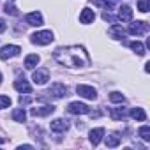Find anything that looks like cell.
<instances>
[{"label": "cell", "instance_id": "1", "mask_svg": "<svg viewBox=\"0 0 150 150\" xmlns=\"http://www.w3.org/2000/svg\"><path fill=\"white\" fill-rule=\"evenodd\" d=\"M53 58L60 64L65 65L69 69H76V67H85L90 64V57L85 51L83 46L80 44H72V46H65V48H58L53 53Z\"/></svg>", "mask_w": 150, "mask_h": 150}, {"label": "cell", "instance_id": "2", "mask_svg": "<svg viewBox=\"0 0 150 150\" xmlns=\"http://www.w3.org/2000/svg\"><path fill=\"white\" fill-rule=\"evenodd\" d=\"M65 96H67V87L62 85V83H53V85L44 92V96L39 97V101H44L46 97H50V99H62V97H65Z\"/></svg>", "mask_w": 150, "mask_h": 150}, {"label": "cell", "instance_id": "3", "mask_svg": "<svg viewBox=\"0 0 150 150\" xmlns=\"http://www.w3.org/2000/svg\"><path fill=\"white\" fill-rule=\"evenodd\" d=\"M53 32L51 30H41V32H35V34H32V37H30V41L34 42V44H37V46H46V44H50V42H53Z\"/></svg>", "mask_w": 150, "mask_h": 150}, {"label": "cell", "instance_id": "4", "mask_svg": "<svg viewBox=\"0 0 150 150\" xmlns=\"http://www.w3.org/2000/svg\"><path fill=\"white\" fill-rule=\"evenodd\" d=\"M76 92H78V96H81V97H85L88 101H96L97 99V90L94 87H90V85H78Z\"/></svg>", "mask_w": 150, "mask_h": 150}, {"label": "cell", "instance_id": "5", "mask_svg": "<svg viewBox=\"0 0 150 150\" xmlns=\"http://www.w3.org/2000/svg\"><path fill=\"white\" fill-rule=\"evenodd\" d=\"M20 51H21L20 46H16V44H7V46H4L2 50H0V58H2V60H9V58H13V57H18Z\"/></svg>", "mask_w": 150, "mask_h": 150}, {"label": "cell", "instance_id": "6", "mask_svg": "<svg viewBox=\"0 0 150 150\" xmlns=\"http://www.w3.org/2000/svg\"><path fill=\"white\" fill-rule=\"evenodd\" d=\"M127 32L132 34V35H143V34L148 32V23L146 21H134V23L129 25Z\"/></svg>", "mask_w": 150, "mask_h": 150}, {"label": "cell", "instance_id": "7", "mask_svg": "<svg viewBox=\"0 0 150 150\" xmlns=\"http://www.w3.org/2000/svg\"><path fill=\"white\" fill-rule=\"evenodd\" d=\"M32 80H34V83H35V85H44V83L50 80V71H48L46 67H41V69L34 71Z\"/></svg>", "mask_w": 150, "mask_h": 150}, {"label": "cell", "instance_id": "8", "mask_svg": "<svg viewBox=\"0 0 150 150\" xmlns=\"http://www.w3.org/2000/svg\"><path fill=\"white\" fill-rule=\"evenodd\" d=\"M67 111L72 115H87V113H90V108L83 103H71L67 106Z\"/></svg>", "mask_w": 150, "mask_h": 150}, {"label": "cell", "instance_id": "9", "mask_svg": "<svg viewBox=\"0 0 150 150\" xmlns=\"http://www.w3.org/2000/svg\"><path fill=\"white\" fill-rule=\"evenodd\" d=\"M50 129H51L53 132H65V131L69 129V122H67L65 118H55V120H51Z\"/></svg>", "mask_w": 150, "mask_h": 150}, {"label": "cell", "instance_id": "10", "mask_svg": "<svg viewBox=\"0 0 150 150\" xmlns=\"http://www.w3.org/2000/svg\"><path fill=\"white\" fill-rule=\"evenodd\" d=\"M25 21L28 23V25H32V27H41L44 21H42V14L39 13V11H34V13H28L27 16H25Z\"/></svg>", "mask_w": 150, "mask_h": 150}, {"label": "cell", "instance_id": "11", "mask_svg": "<svg viewBox=\"0 0 150 150\" xmlns=\"http://www.w3.org/2000/svg\"><path fill=\"white\" fill-rule=\"evenodd\" d=\"M108 35L111 37V39H115V41H120V39H124V35H125V28L122 27V25H111L110 27V30H108Z\"/></svg>", "mask_w": 150, "mask_h": 150}, {"label": "cell", "instance_id": "12", "mask_svg": "<svg viewBox=\"0 0 150 150\" xmlns=\"http://www.w3.org/2000/svg\"><path fill=\"white\" fill-rule=\"evenodd\" d=\"M53 111H55V106H53V104H46V106L32 108V110H30V113H32L34 117H48V115H51Z\"/></svg>", "mask_w": 150, "mask_h": 150}, {"label": "cell", "instance_id": "13", "mask_svg": "<svg viewBox=\"0 0 150 150\" xmlns=\"http://www.w3.org/2000/svg\"><path fill=\"white\" fill-rule=\"evenodd\" d=\"M104 127H97V129H92L90 131V143L94 145V146H97L99 143H101V139H103V136H104Z\"/></svg>", "mask_w": 150, "mask_h": 150}, {"label": "cell", "instance_id": "14", "mask_svg": "<svg viewBox=\"0 0 150 150\" xmlns=\"http://www.w3.org/2000/svg\"><path fill=\"white\" fill-rule=\"evenodd\" d=\"M96 20V14H94V11L90 9V7H85L81 13H80V21L83 23V25H88V23H92Z\"/></svg>", "mask_w": 150, "mask_h": 150}, {"label": "cell", "instance_id": "15", "mask_svg": "<svg viewBox=\"0 0 150 150\" xmlns=\"http://www.w3.org/2000/svg\"><path fill=\"white\" fill-rule=\"evenodd\" d=\"M14 88L18 90V92H25V94H30L32 92V87H30V83L25 80V78H20V80H16L14 81Z\"/></svg>", "mask_w": 150, "mask_h": 150}, {"label": "cell", "instance_id": "16", "mask_svg": "<svg viewBox=\"0 0 150 150\" xmlns=\"http://www.w3.org/2000/svg\"><path fill=\"white\" fill-rule=\"evenodd\" d=\"M117 20H120V21H131L132 20V9L129 7V6H124L120 11H118V18Z\"/></svg>", "mask_w": 150, "mask_h": 150}, {"label": "cell", "instance_id": "17", "mask_svg": "<svg viewBox=\"0 0 150 150\" xmlns=\"http://www.w3.org/2000/svg\"><path fill=\"white\" fill-rule=\"evenodd\" d=\"M111 118L113 120H122V118H125L127 115H129V111H127V108H111Z\"/></svg>", "mask_w": 150, "mask_h": 150}, {"label": "cell", "instance_id": "18", "mask_svg": "<svg viewBox=\"0 0 150 150\" xmlns=\"http://www.w3.org/2000/svg\"><path fill=\"white\" fill-rule=\"evenodd\" d=\"M129 115H131L134 120H138V122H145V120H146V113H145L143 108H132V110L129 111Z\"/></svg>", "mask_w": 150, "mask_h": 150}, {"label": "cell", "instance_id": "19", "mask_svg": "<svg viewBox=\"0 0 150 150\" xmlns=\"http://www.w3.org/2000/svg\"><path fill=\"white\" fill-rule=\"evenodd\" d=\"M11 117H13V120L14 122H25L27 120V113H25V110L23 108H14L13 110V113H11Z\"/></svg>", "mask_w": 150, "mask_h": 150}, {"label": "cell", "instance_id": "20", "mask_svg": "<svg viewBox=\"0 0 150 150\" xmlns=\"http://www.w3.org/2000/svg\"><path fill=\"white\" fill-rule=\"evenodd\" d=\"M104 141H106V146L115 148V146H118V145H120V136H118L117 132H113V134H108Z\"/></svg>", "mask_w": 150, "mask_h": 150}, {"label": "cell", "instance_id": "21", "mask_svg": "<svg viewBox=\"0 0 150 150\" xmlns=\"http://www.w3.org/2000/svg\"><path fill=\"white\" fill-rule=\"evenodd\" d=\"M37 64H39V55L32 53V55H28V57L25 58V64H23V65H25L27 69H34Z\"/></svg>", "mask_w": 150, "mask_h": 150}, {"label": "cell", "instance_id": "22", "mask_svg": "<svg viewBox=\"0 0 150 150\" xmlns=\"http://www.w3.org/2000/svg\"><path fill=\"white\" fill-rule=\"evenodd\" d=\"M129 46H131V50H134V53H138L139 57H143V55L146 53V50H145V46H143V44H141L139 41H132V42H131Z\"/></svg>", "mask_w": 150, "mask_h": 150}, {"label": "cell", "instance_id": "23", "mask_svg": "<svg viewBox=\"0 0 150 150\" xmlns=\"http://www.w3.org/2000/svg\"><path fill=\"white\" fill-rule=\"evenodd\" d=\"M138 134H139V138L143 141H150V127L148 125H141L139 131H138Z\"/></svg>", "mask_w": 150, "mask_h": 150}, {"label": "cell", "instance_id": "24", "mask_svg": "<svg viewBox=\"0 0 150 150\" xmlns=\"http://www.w3.org/2000/svg\"><path fill=\"white\" fill-rule=\"evenodd\" d=\"M110 101H111V103H124L125 97H124L122 92H111V94H110Z\"/></svg>", "mask_w": 150, "mask_h": 150}, {"label": "cell", "instance_id": "25", "mask_svg": "<svg viewBox=\"0 0 150 150\" xmlns=\"http://www.w3.org/2000/svg\"><path fill=\"white\" fill-rule=\"evenodd\" d=\"M4 11H6V14H11V16H18V14H20V11H18L13 4H9V2L4 6Z\"/></svg>", "mask_w": 150, "mask_h": 150}, {"label": "cell", "instance_id": "26", "mask_svg": "<svg viewBox=\"0 0 150 150\" xmlns=\"http://www.w3.org/2000/svg\"><path fill=\"white\" fill-rule=\"evenodd\" d=\"M138 9L141 13H148V9H150V0H138Z\"/></svg>", "mask_w": 150, "mask_h": 150}, {"label": "cell", "instance_id": "27", "mask_svg": "<svg viewBox=\"0 0 150 150\" xmlns=\"http://www.w3.org/2000/svg\"><path fill=\"white\" fill-rule=\"evenodd\" d=\"M9 106H11V99L7 96H0V110L9 108Z\"/></svg>", "mask_w": 150, "mask_h": 150}, {"label": "cell", "instance_id": "28", "mask_svg": "<svg viewBox=\"0 0 150 150\" xmlns=\"http://www.w3.org/2000/svg\"><path fill=\"white\" fill-rule=\"evenodd\" d=\"M103 4H104V7L110 11V9H113L117 4H120V0H103Z\"/></svg>", "mask_w": 150, "mask_h": 150}, {"label": "cell", "instance_id": "29", "mask_svg": "<svg viewBox=\"0 0 150 150\" xmlns=\"http://www.w3.org/2000/svg\"><path fill=\"white\" fill-rule=\"evenodd\" d=\"M103 20H104V21H111V23H115V21H117V18H113L110 13H103Z\"/></svg>", "mask_w": 150, "mask_h": 150}, {"label": "cell", "instance_id": "30", "mask_svg": "<svg viewBox=\"0 0 150 150\" xmlns=\"http://www.w3.org/2000/svg\"><path fill=\"white\" fill-rule=\"evenodd\" d=\"M32 101V97H28V96H20V104L23 106V104H28Z\"/></svg>", "mask_w": 150, "mask_h": 150}, {"label": "cell", "instance_id": "31", "mask_svg": "<svg viewBox=\"0 0 150 150\" xmlns=\"http://www.w3.org/2000/svg\"><path fill=\"white\" fill-rule=\"evenodd\" d=\"M6 28H7V25H6V21H4V20H0V34H2V32H4Z\"/></svg>", "mask_w": 150, "mask_h": 150}, {"label": "cell", "instance_id": "32", "mask_svg": "<svg viewBox=\"0 0 150 150\" xmlns=\"http://www.w3.org/2000/svg\"><path fill=\"white\" fill-rule=\"evenodd\" d=\"M2 143H4V138H0V145H2Z\"/></svg>", "mask_w": 150, "mask_h": 150}, {"label": "cell", "instance_id": "33", "mask_svg": "<svg viewBox=\"0 0 150 150\" xmlns=\"http://www.w3.org/2000/svg\"><path fill=\"white\" fill-rule=\"evenodd\" d=\"M0 83H2V74H0Z\"/></svg>", "mask_w": 150, "mask_h": 150}, {"label": "cell", "instance_id": "34", "mask_svg": "<svg viewBox=\"0 0 150 150\" xmlns=\"http://www.w3.org/2000/svg\"><path fill=\"white\" fill-rule=\"evenodd\" d=\"M9 2H13V0H9Z\"/></svg>", "mask_w": 150, "mask_h": 150}]
</instances>
